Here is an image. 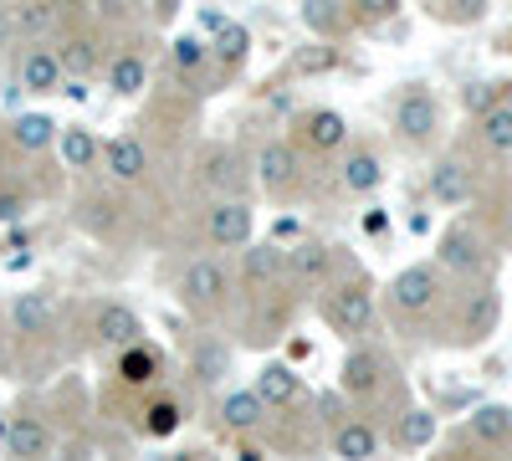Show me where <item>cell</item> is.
I'll return each instance as SVG.
<instances>
[{
    "label": "cell",
    "instance_id": "6da1fadb",
    "mask_svg": "<svg viewBox=\"0 0 512 461\" xmlns=\"http://www.w3.org/2000/svg\"><path fill=\"white\" fill-rule=\"evenodd\" d=\"M441 303H446V282H441L436 262H410L390 277V287H384V308H390V318L400 328H415L425 318H436Z\"/></svg>",
    "mask_w": 512,
    "mask_h": 461
},
{
    "label": "cell",
    "instance_id": "7a4b0ae2",
    "mask_svg": "<svg viewBox=\"0 0 512 461\" xmlns=\"http://www.w3.org/2000/svg\"><path fill=\"white\" fill-rule=\"evenodd\" d=\"M323 323L344 339H359L374 323V282L359 267H344L328 287H323Z\"/></svg>",
    "mask_w": 512,
    "mask_h": 461
},
{
    "label": "cell",
    "instance_id": "3957f363",
    "mask_svg": "<svg viewBox=\"0 0 512 461\" xmlns=\"http://www.w3.org/2000/svg\"><path fill=\"white\" fill-rule=\"evenodd\" d=\"M436 267L456 282H492V241L477 221H451L436 241Z\"/></svg>",
    "mask_w": 512,
    "mask_h": 461
},
{
    "label": "cell",
    "instance_id": "277c9868",
    "mask_svg": "<svg viewBox=\"0 0 512 461\" xmlns=\"http://www.w3.org/2000/svg\"><path fill=\"white\" fill-rule=\"evenodd\" d=\"M180 308L195 318V323H216V318H226V308H231V298H236V282H231V272L216 262V257H195L185 272H180Z\"/></svg>",
    "mask_w": 512,
    "mask_h": 461
},
{
    "label": "cell",
    "instance_id": "5b68a950",
    "mask_svg": "<svg viewBox=\"0 0 512 461\" xmlns=\"http://www.w3.org/2000/svg\"><path fill=\"white\" fill-rule=\"evenodd\" d=\"M256 180V164L236 144H205L195 154V185L216 200H246V185Z\"/></svg>",
    "mask_w": 512,
    "mask_h": 461
},
{
    "label": "cell",
    "instance_id": "8992f818",
    "mask_svg": "<svg viewBox=\"0 0 512 461\" xmlns=\"http://www.w3.org/2000/svg\"><path fill=\"white\" fill-rule=\"evenodd\" d=\"M395 390V369L379 349H349L344 369H338V395L354 400V415L359 410H374L384 395Z\"/></svg>",
    "mask_w": 512,
    "mask_h": 461
},
{
    "label": "cell",
    "instance_id": "52a82bcc",
    "mask_svg": "<svg viewBox=\"0 0 512 461\" xmlns=\"http://www.w3.org/2000/svg\"><path fill=\"white\" fill-rule=\"evenodd\" d=\"M497 318H502V292L492 282H472L456 292V313H451V339L461 349H472L482 339L497 333Z\"/></svg>",
    "mask_w": 512,
    "mask_h": 461
},
{
    "label": "cell",
    "instance_id": "ba28073f",
    "mask_svg": "<svg viewBox=\"0 0 512 461\" xmlns=\"http://www.w3.org/2000/svg\"><path fill=\"white\" fill-rule=\"evenodd\" d=\"M390 123H395V139L410 144V149L436 144V134H441V103H436V93L420 88V82H410V88L395 98Z\"/></svg>",
    "mask_w": 512,
    "mask_h": 461
},
{
    "label": "cell",
    "instance_id": "9c48e42d",
    "mask_svg": "<svg viewBox=\"0 0 512 461\" xmlns=\"http://www.w3.org/2000/svg\"><path fill=\"white\" fill-rule=\"evenodd\" d=\"M251 164H256V185H262L267 195H277V200L303 195V185H308L303 149H297L292 139H272V144H262V154H256Z\"/></svg>",
    "mask_w": 512,
    "mask_h": 461
},
{
    "label": "cell",
    "instance_id": "30bf717a",
    "mask_svg": "<svg viewBox=\"0 0 512 461\" xmlns=\"http://www.w3.org/2000/svg\"><path fill=\"white\" fill-rule=\"evenodd\" d=\"M241 298L251 303V298H267V292H277V287H287V246H277V241H251L246 251H241Z\"/></svg>",
    "mask_w": 512,
    "mask_h": 461
},
{
    "label": "cell",
    "instance_id": "8fae6325",
    "mask_svg": "<svg viewBox=\"0 0 512 461\" xmlns=\"http://www.w3.org/2000/svg\"><path fill=\"white\" fill-rule=\"evenodd\" d=\"M256 231V216L246 200H210L205 205V241L221 251H246Z\"/></svg>",
    "mask_w": 512,
    "mask_h": 461
},
{
    "label": "cell",
    "instance_id": "7c38bea8",
    "mask_svg": "<svg viewBox=\"0 0 512 461\" xmlns=\"http://www.w3.org/2000/svg\"><path fill=\"white\" fill-rule=\"evenodd\" d=\"M338 272V251L328 246V241H297V246H287V287H328Z\"/></svg>",
    "mask_w": 512,
    "mask_h": 461
},
{
    "label": "cell",
    "instance_id": "4fadbf2b",
    "mask_svg": "<svg viewBox=\"0 0 512 461\" xmlns=\"http://www.w3.org/2000/svg\"><path fill=\"white\" fill-rule=\"evenodd\" d=\"M297 149H308V154H333V149H344L349 144V118L338 113V108H308V113H297V134H292Z\"/></svg>",
    "mask_w": 512,
    "mask_h": 461
},
{
    "label": "cell",
    "instance_id": "5bb4252c",
    "mask_svg": "<svg viewBox=\"0 0 512 461\" xmlns=\"http://www.w3.org/2000/svg\"><path fill=\"white\" fill-rule=\"evenodd\" d=\"M57 62L62 72L77 82V77H93L98 67H108V52H103V31L93 21H77L72 31H62V47H57Z\"/></svg>",
    "mask_w": 512,
    "mask_h": 461
},
{
    "label": "cell",
    "instance_id": "9a60e30c",
    "mask_svg": "<svg viewBox=\"0 0 512 461\" xmlns=\"http://www.w3.org/2000/svg\"><path fill=\"white\" fill-rule=\"evenodd\" d=\"M431 195H436V205H446V211L472 205V200H477V170H472V159H466V154L436 159V170H431Z\"/></svg>",
    "mask_w": 512,
    "mask_h": 461
},
{
    "label": "cell",
    "instance_id": "2e32d148",
    "mask_svg": "<svg viewBox=\"0 0 512 461\" xmlns=\"http://www.w3.org/2000/svg\"><path fill=\"white\" fill-rule=\"evenodd\" d=\"M57 118L52 113H16L6 129H0V144H6L11 154H21V159H36V154H47V149H57Z\"/></svg>",
    "mask_w": 512,
    "mask_h": 461
},
{
    "label": "cell",
    "instance_id": "e0dca14e",
    "mask_svg": "<svg viewBox=\"0 0 512 461\" xmlns=\"http://www.w3.org/2000/svg\"><path fill=\"white\" fill-rule=\"evenodd\" d=\"M103 170L113 175V185H139L149 180L154 159H149V144L139 134H113L103 139Z\"/></svg>",
    "mask_w": 512,
    "mask_h": 461
},
{
    "label": "cell",
    "instance_id": "ac0fdd59",
    "mask_svg": "<svg viewBox=\"0 0 512 461\" xmlns=\"http://www.w3.org/2000/svg\"><path fill=\"white\" fill-rule=\"evenodd\" d=\"M93 339H98L103 349L123 354V349L144 344V318L128 308V303H98V313H93Z\"/></svg>",
    "mask_w": 512,
    "mask_h": 461
},
{
    "label": "cell",
    "instance_id": "d6986e66",
    "mask_svg": "<svg viewBox=\"0 0 512 461\" xmlns=\"http://www.w3.org/2000/svg\"><path fill=\"white\" fill-rule=\"evenodd\" d=\"M246 308H251L246 344H272V339H282V328L292 323V287H277V292H267V298H251Z\"/></svg>",
    "mask_w": 512,
    "mask_h": 461
},
{
    "label": "cell",
    "instance_id": "ffe728a7",
    "mask_svg": "<svg viewBox=\"0 0 512 461\" xmlns=\"http://www.w3.org/2000/svg\"><path fill=\"white\" fill-rule=\"evenodd\" d=\"M16 77H21V88L36 93V98H47V93H62V88H67V72H62V62H57V47H47V41H36V47L21 52Z\"/></svg>",
    "mask_w": 512,
    "mask_h": 461
},
{
    "label": "cell",
    "instance_id": "44dd1931",
    "mask_svg": "<svg viewBox=\"0 0 512 461\" xmlns=\"http://www.w3.org/2000/svg\"><path fill=\"white\" fill-rule=\"evenodd\" d=\"M6 456L11 461H52V426L36 410H16L11 415V436H6Z\"/></svg>",
    "mask_w": 512,
    "mask_h": 461
},
{
    "label": "cell",
    "instance_id": "7402d4cb",
    "mask_svg": "<svg viewBox=\"0 0 512 461\" xmlns=\"http://www.w3.org/2000/svg\"><path fill=\"white\" fill-rule=\"evenodd\" d=\"M379 185H384V159L374 144H359L338 159V190L344 195H374Z\"/></svg>",
    "mask_w": 512,
    "mask_h": 461
},
{
    "label": "cell",
    "instance_id": "603a6c76",
    "mask_svg": "<svg viewBox=\"0 0 512 461\" xmlns=\"http://www.w3.org/2000/svg\"><path fill=\"white\" fill-rule=\"evenodd\" d=\"M251 390H256V400H262L267 410H277V415L303 405V380H297L292 364H262V374H256Z\"/></svg>",
    "mask_w": 512,
    "mask_h": 461
},
{
    "label": "cell",
    "instance_id": "cb8c5ba5",
    "mask_svg": "<svg viewBox=\"0 0 512 461\" xmlns=\"http://www.w3.org/2000/svg\"><path fill=\"white\" fill-rule=\"evenodd\" d=\"M113 374H118L123 390H154L164 380V354L154 344H134L113 359Z\"/></svg>",
    "mask_w": 512,
    "mask_h": 461
},
{
    "label": "cell",
    "instance_id": "d4e9b609",
    "mask_svg": "<svg viewBox=\"0 0 512 461\" xmlns=\"http://www.w3.org/2000/svg\"><path fill=\"white\" fill-rule=\"evenodd\" d=\"M103 77H108V93H113V98H139V93L149 88V57H144L139 47H123V52L108 57Z\"/></svg>",
    "mask_w": 512,
    "mask_h": 461
},
{
    "label": "cell",
    "instance_id": "484cf974",
    "mask_svg": "<svg viewBox=\"0 0 512 461\" xmlns=\"http://www.w3.org/2000/svg\"><path fill=\"white\" fill-rule=\"evenodd\" d=\"M379 441H384L379 426L364 421V415H349V421L328 436V446H333L338 461H374V456H379Z\"/></svg>",
    "mask_w": 512,
    "mask_h": 461
},
{
    "label": "cell",
    "instance_id": "4316f807",
    "mask_svg": "<svg viewBox=\"0 0 512 461\" xmlns=\"http://www.w3.org/2000/svg\"><path fill=\"white\" fill-rule=\"evenodd\" d=\"M11 328L21 339H47V333H57V303L47 292H21L11 303Z\"/></svg>",
    "mask_w": 512,
    "mask_h": 461
},
{
    "label": "cell",
    "instance_id": "83f0119b",
    "mask_svg": "<svg viewBox=\"0 0 512 461\" xmlns=\"http://www.w3.org/2000/svg\"><path fill=\"white\" fill-rule=\"evenodd\" d=\"M185 369H190V380H195V385H221L226 374H231V344L216 339V333H205V339L190 344Z\"/></svg>",
    "mask_w": 512,
    "mask_h": 461
},
{
    "label": "cell",
    "instance_id": "f1b7e54d",
    "mask_svg": "<svg viewBox=\"0 0 512 461\" xmlns=\"http://www.w3.org/2000/svg\"><path fill=\"white\" fill-rule=\"evenodd\" d=\"M267 415H272V410L256 400V390H231V395H221V426H226L231 436H241V441L262 431Z\"/></svg>",
    "mask_w": 512,
    "mask_h": 461
},
{
    "label": "cell",
    "instance_id": "f546056e",
    "mask_svg": "<svg viewBox=\"0 0 512 461\" xmlns=\"http://www.w3.org/2000/svg\"><path fill=\"white\" fill-rule=\"evenodd\" d=\"M431 441H436V410L410 405V410L395 415V426H390V446H395V451L415 456V451H425Z\"/></svg>",
    "mask_w": 512,
    "mask_h": 461
},
{
    "label": "cell",
    "instance_id": "4dcf8cb0",
    "mask_svg": "<svg viewBox=\"0 0 512 461\" xmlns=\"http://www.w3.org/2000/svg\"><path fill=\"white\" fill-rule=\"evenodd\" d=\"M62 16H67V11L57 6V0H31V6H11V11H6V26H11L16 36H26V47H36L47 31L62 26Z\"/></svg>",
    "mask_w": 512,
    "mask_h": 461
},
{
    "label": "cell",
    "instance_id": "1f68e13d",
    "mask_svg": "<svg viewBox=\"0 0 512 461\" xmlns=\"http://www.w3.org/2000/svg\"><path fill=\"white\" fill-rule=\"evenodd\" d=\"M466 436H472L482 451L512 446V405H477L472 421H466Z\"/></svg>",
    "mask_w": 512,
    "mask_h": 461
},
{
    "label": "cell",
    "instance_id": "d6a6232c",
    "mask_svg": "<svg viewBox=\"0 0 512 461\" xmlns=\"http://www.w3.org/2000/svg\"><path fill=\"white\" fill-rule=\"evenodd\" d=\"M57 154L72 175H93L98 164H103V144L93 139V129H82V123H72V129L57 134Z\"/></svg>",
    "mask_w": 512,
    "mask_h": 461
},
{
    "label": "cell",
    "instance_id": "836d02e7",
    "mask_svg": "<svg viewBox=\"0 0 512 461\" xmlns=\"http://www.w3.org/2000/svg\"><path fill=\"white\" fill-rule=\"evenodd\" d=\"M180 426H185V405H180L175 395H154V400H144V436L164 441V436H175Z\"/></svg>",
    "mask_w": 512,
    "mask_h": 461
},
{
    "label": "cell",
    "instance_id": "e575fe53",
    "mask_svg": "<svg viewBox=\"0 0 512 461\" xmlns=\"http://www.w3.org/2000/svg\"><path fill=\"white\" fill-rule=\"evenodd\" d=\"M169 57H175V72H180V82H185L190 93H195V77H200L210 62H216V57H210V41H205V36H195V31H190V36H180Z\"/></svg>",
    "mask_w": 512,
    "mask_h": 461
},
{
    "label": "cell",
    "instance_id": "d590c367",
    "mask_svg": "<svg viewBox=\"0 0 512 461\" xmlns=\"http://www.w3.org/2000/svg\"><path fill=\"white\" fill-rule=\"evenodd\" d=\"M477 144L487 154H512V103H502V108L477 118Z\"/></svg>",
    "mask_w": 512,
    "mask_h": 461
},
{
    "label": "cell",
    "instance_id": "8d00e7d4",
    "mask_svg": "<svg viewBox=\"0 0 512 461\" xmlns=\"http://www.w3.org/2000/svg\"><path fill=\"white\" fill-rule=\"evenodd\" d=\"M303 21H308V31H318V36H328V41H338L349 26H354V11L349 6H333V0H313V6H303Z\"/></svg>",
    "mask_w": 512,
    "mask_h": 461
},
{
    "label": "cell",
    "instance_id": "74e56055",
    "mask_svg": "<svg viewBox=\"0 0 512 461\" xmlns=\"http://www.w3.org/2000/svg\"><path fill=\"white\" fill-rule=\"evenodd\" d=\"M461 103H466V113H472V118H482V113L512 103V82H507V77H497V82H466Z\"/></svg>",
    "mask_w": 512,
    "mask_h": 461
},
{
    "label": "cell",
    "instance_id": "f35d334b",
    "mask_svg": "<svg viewBox=\"0 0 512 461\" xmlns=\"http://www.w3.org/2000/svg\"><path fill=\"white\" fill-rule=\"evenodd\" d=\"M246 52H251V31H246V26H236V21H231L216 41H210V57L221 62V72H236V67L246 62Z\"/></svg>",
    "mask_w": 512,
    "mask_h": 461
},
{
    "label": "cell",
    "instance_id": "ab89813d",
    "mask_svg": "<svg viewBox=\"0 0 512 461\" xmlns=\"http://www.w3.org/2000/svg\"><path fill=\"white\" fill-rule=\"evenodd\" d=\"M26 211H31V190H26L16 175H0V226L21 221Z\"/></svg>",
    "mask_w": 512,
    "mask_h": 461
},
{
    "label": "cell",
    "instance_id": "60d3db41",
    "mask_svg": "<svg viewBox=\"0 0 512 461\" xmlns=\"http://www.w3.org/2000/svg\"><path fill=\"white\" fill-rule=\"evenodd\" d=\"M431 16H436V21H446V26H472V21H482V16H487V6H482V0H436Z\"/></svg>",
    "mask_w": 512,
    "mask_h": 461
},
{
    "label": "cell",
    "instance_id": "b9f144b4",
    "mask_svg": "<svg viewBox=\"0 0 512 461\" xmlns=\"http://www.w3.org/2000/svg\"><path fill=\"white\" fill-rule=\"evenodd\" d=\"M236 461H267V446H256V441H241V446H236Z\"/></svg>",
    "mask_w": 512,
    "mask_h": 461
},
{
    "label": "cell",
    "instance_id": "7bdbcfd3",
    "mask_svg": "<svg viewBox=\"0 0 512 461\" xmlns=\"http://www.w3.org/2000/svg\"><path fill=\"white\" fill-rule=\"evenodd\" d=\"M502 246H512V200L502 205Z\"/></svg>",
    "mask_w": 512,
    "mask_h": 461
},
{
    "label": "cell",
    "instance_id": "ee69618b",
    "mask_svg": "<svg viewBox=\"0 0 512 461\" xmlns=\"http://www.w3.org/2000/svg\"><path fill=\"white\" fill-rule=\"evenodd\" d=\"M0 374H11V344H6V333H0Z\"/></svg>",
    "mask_w": 512,
    "mask_h": 461
},
{
    "label": "cell",
    "instance_id": "f6af8a7d",
    "mask_svg": "<svg viewBox=\"0 0 512 461\" xmlns=\"http://www.w3.org/2000/svg\"><path fill=\"white\" fill-rule=\"evenodd\" d=\"M436 461H472V451H461V446H451L446 456H436Z\"/></svg>",
    "mask_w": 512,
    "mask_h": 461
},
{
    "label": "cell",
    "instance_id": "bcb514c9",
    "mask_svg": "<svg viewBox=\"0 0 512 461\" xmlns=\"http://www.w3.org/2000/svg\"><path fill=\"white\" fill-rule=\"evenodd\" d=\"M11 436V415H0V441H6Z\"/></svg>",
    "mask_w": 512,
    "mask_h": 461
},
{
    "label": "cell",
    "instance_id": "7dc6e473",
    "mask_svg": "<svg viewBox=\"0 0 512 461\" xmlns=\"http://www.w3.org/2000/svg\"><path fill=\"white\" fill-rule=\"evenodd\" d=\"M502 52H512V36H507V47H502Z\"/></svg>",
    "mask_w": 512,
    "mask_h": 461
}]
</instances>
